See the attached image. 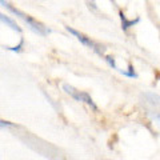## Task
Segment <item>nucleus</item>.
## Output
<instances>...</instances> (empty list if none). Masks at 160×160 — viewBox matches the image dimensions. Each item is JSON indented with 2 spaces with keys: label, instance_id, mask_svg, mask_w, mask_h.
I'll use <instances>...</instances> for the list:
<instances>
[{
  "label": "nucleus",
  "instance_id": "1",
  "mask_svg": "<svg viewBox=\"0 0 160 160\" xmlns=\"http://www.w3.org/2000/svg\"><path fill=\"white\" fill-rule=\"evenodd\" d=\"M0 4H2L3 7H6L9 12H12L15 16L16 18H19V19H22L24 23L27 24V27L29 28V29H32V31L35 32V33H38V35H40V36H47V35L49 33V29L46 27V26H43L42 23H39L38 20H35L33 18H31L29 15H26L24 12H22V11H19L18 8H15V7H12L11 4H9L8 2H6V0H0Z\"/></svg>",
  "mask_w": 160,
  "mask_h": 160
},
{
  "label": "nucleus",
  "instance_id": "2",
  "mask_svg": "<svg viewBox=\"0 0 160 160\" xmlns=\"http://www.w3.org/2000/svg\"><path fill=\"white\" fill-rule=\"evenodd\" d=\"M63 91L66 92L67 95H69L72 99H75L76 102L84 103V104H87L88 107H91L93 111H98V106L95 104L93 99L89 96V93L84 92V91H79V89H76L72 86H68V84H63Z\"/></svg>",
  "mask_w": 160,
  "mask_h": 160
},
{
  "label": "nucleus",
  "instance_id": "3",
  "mask_svg": "<svg viewBox=\"0 0 160 160\" xmlns=\"http://www.w3.org/2000/svg\"><path fill=\"white\" fill-rule=\"evenodd\" d=\"M66 29L69 32V33H72L75 38H76L82 44H84L86 47H88V48H91L93 52H96L99 56H103L104 58V48L102 47V46H99L98 43H95V42H92L89 38H87V36H84L83 33H80V32H78L76 29H73V28H69V27H66Z\"/></svg>",
  "mask_w": 160,
  "mask_h": 160
},
{
  "label": "nucleus",
  "instance_id": "4",
  "mask_svg": "<svg viewBox=\"0 0 160 160\" xmlns=\"http://www.w3.org/2000/svg\"><path fill=\"white\" fill-rule=\"evenodd\" d=\"M143 100H144L143 103H144V106H146L148 112L153 113V116L160 113V96L159 95L152 93V92L144 93Z\"/></svg>",
  "mask_w": 160,
  "mask_h": 160
},
{
  "label": "nucleus",
  "instance_id": "5",
  "mask_svg": "<svg viewBox=\"0 0 160 160\" xmlns=\"http://www.w3.org/2000/svg\"><path fill=\"white\" fill-rule=\"evenodd\" d=\"M120 15V20H122V28H123V31H128L129 28H132L135 24H138L139 23V19H135V20H129V19H127V16L124 15L123 12H120L119 13Z\"/></svg>",
  "mask_w": 160,
  "mask_h": 160
},
{
  "label": "nucleus",
  "instance_id": "6",
  "mask_svg": "<svg viewBox=\"0 0 160 160\" xmlns=\"http://www.w3.org/2000/svg\"><path fill=\"white\" fill-rule=\"evenodd\" d=\"M0 22L4 23L7 27H9L11 29H13V31H16V32H22V29H20V27L18 26V24L15 23L11 18H8L7 15H4V13H2V12H0Z\"/></svg>",
  "mask_w": 160,
  "mask_h": 160
},
{
  "label": "nucleus",
  "instance_id": "7",
  "mask_svg": "<svg viewBox=\"0 0 160 160\" xmlns=\"http://www.w3.org/2000/svg\"><path fill=\"white\" fill-rule=\"evenodd\" d=\"M152 124H153V128L160 132V113L152 116Z\"/></svg>",
  "mask_w": 160,
  "mask_h": 160
},
{
  "label": "nucleus",
  "instance_id": "8",
  "mask_svg": "<svg viewBox=\"0 0 160 160\" xmlns=\"http://www.w3.org/2000/svg\"><path fill=\"white\" fill-rule=\"evenodd\" d=\"M16 126H15L13 123L11 122H4V120H0V128H15Z\"/></svg>",
  "mask_w": 160,
  "mask_h": 160
},
{
  "label": "nucleus",
  "instance_id": "9",
  "mask_svg": "<svg viewBox=\"0 0 160 160\" xmlns=\"http://www.w3.org/2000/svg\"><path fill=\"white\" fill-rule=\"evenodd\" d=\"M22 47H23V40H22V42H20L19 46H16V47H12V48H8V49H11V51H20V49H22Z\"/></svg>",
  "mask_w": 160,
  "mask_h": 160
}]
</instances>
